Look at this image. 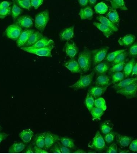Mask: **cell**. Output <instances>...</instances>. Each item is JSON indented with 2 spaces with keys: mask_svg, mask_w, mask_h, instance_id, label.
<instances>
[{
  "mask_svg": "<svg viewBox=\"0 0 137 154\" xmlns=\"http://www.w3.org/2000/svg\"><path fill=\"white\" fill-rule=\"evenodd\" d=\"M109 47H104L91 51L92 64L93 66L98 64L105 59Z\"/></svg>",
  "mask_w": 137,
  "mask_h": 154,
  "instance_id": "5",
  "label": "cell"
},
{
  "mask_svg": "<svg viewBox=\"0 0 137 154\" xmlns=\"http://www.w3.org/2000/svg\"><path fill=\"white\" fill-rule=\"evenodd\" d=\"M44 0H31V6L35 9H38L42 4Z\"/></svg>",
  "mask_w": 137,
  "mask_h": 154,
  "instance_id": "46",
  "label": "cell"
},
{
  "mask_svg": "<svg viewBox=\"0 0 137 154\" xmlns=\"http://www.w3.org/2000/svg\"><path fill=\"white\" fill-rule=\"evenodd\" d=\"M22 31V28L15 23L9 25L5 31V35L8 38L17 40Z\"/></svg>",
  "mask_w": 137,
  "mask_h": 154,
  "instance_id": "6",
  "label": "cell"
},
{
  "mask_svg": "<svg viewBox=\"0 0 137 154\" xmlns=\"http://www.w3.org/2000/svg\"><path fill=\"white\" fill-rule=\"evenodd\" d=\"M126 49H121V50L115 51L112 52L107 54L105 58L106 61L109 63L112 62L118 55L121 53L126 51Z\"/></svg>",
  "mask_w": 137,
  "mask_h": 154,
  "instance_id": "39",
  "label": "cell"
},
{
  "mask_svg": "<svg viewBox=\"0 0 137 154\" xmlns=\"http://www.w3.org/2000/svg\"><path fill=\"white\" fill-rule=\"evenodd\" d=\"M63 51L67 56L71 59H74L78 55L79 48L73 41H68L65 45Z\"/></svg>",
  "mask_w": 137,
  "mask_h": 154,
  "instance_id": "9",
  "label": "cell"
},
{
  "mask_svg": "<svg viewBox=\"0 0 137 154\" xmlns=\"http://www.w3.org/2000/svg\"><path fill=\"white\" fill-rule=\"evenodd\" d=\"M131 75L137 76V62L135 63L133 66Z\"/></svg>",
  "mask_w": 137,
  "mask_h": 154,
  "instance_id": "55",
  "label": "cell"
},
{
  "mask_svg": "<svg viewBox=\"0 0 137 154\" xmlns=\"http://www.w3.org/2000/svg\"><path fill=\"white\" fill-rule=\"evenodd\" d=\"M107 88L108 87L96 85L90 88L88 92L92 95L95 99H96L104 94L107 90Z\"/></svg>",
  "mask_w": 137,
  "mask_h": 154,
  "instance_id": "20",
  "label": "cell"
},
{
  "mask_svg": "<svg viewBox=\"0 0 137 154\" xmlns=\"http://www.w3.org/2000/svg\"><path fill=\"white\" fill-rule=\"evenodd\" d=\"M135 39V37L134 35L128 34L119 38L118 42L120 45L129 46L133 44Z\"/></svg>",
  "mask_w": 137,
  "mask_h": 154,
  "instance_id": "24",
  "label": "cell"
},
{
  "mask_svg": "<svg viewBox=\"0 0 137 154\" xmlns=\"http://www.w3.org/2000/svg\"><path fill=\"white\" fill-rule=\"evenodd\" d=\"M79 5L81 7H85L89 4V0H78Z\"/></svg>",
  "mask_w": 137,
  "mask_h": 154,
  "instance_id": "54",
  "label": "cell"
},
{
  "mask_svg": "<svg viewBox=\"0 0 137 154\" xmlns=\"http://www.w3.org/2000/svg\"><path fill=\"white\" fill-rule=\"evenodd\" d=\"M55 48L54 45L45 48H35L31 47H21L20 49L26 52L35 54L38 56L51 57L52 51Z\"/></svg>",
  "mask_w": 137,
  "mask_h": 154,
  "instance_id": "3",
  "label": "cell"
},
{
  "mask_svg": "<svg viewBox=\"0 0 137 154\" xmlns=\"http://www.w3.org/2000/svg\"><path fill=\"white\" fill-rule=\"evenodd\" d=\"M94 106L102 108L104 111L107 109L105 100L103 97H99L95 100Z\"/></svg>",
  "mask_w": 137,
  "mask_h": 154,
  "instance_id": "42",
  "label": "cell"
},
{
  "mask_svg": "<svg viewBox=\"0 0 137 154\" xmlns=\"http://www.w3.org/2000/svg\"><path fill=\"white\" fill-rule=\"evenodd\" d=\"M25 146V144L23 143H14L9 148L8 152L20 153L24 150Z\"/></svg>",
  "mask_w": 137,
  "mask_h": 154,
  "instance_id": "32",
  "label": "cell"
},
{
  "mask_svg": "<svg viewBox=\"0 0 137 154\" xmlns=\"http://www.w3.org/2000/svg\"><path fill=\"white\" fill-rule=\"evenodd\" d=\"M127 55H128V54L126 51L123 52L121 53V54L117 55L116 58L113 61V64L119 63H121L125 61Z\"/></svg>",
  "mask_w": 137,
  "mask_h": 154,
  "instance_id": "43",
  "label": "cell"
},
{
  "mask_svg": "<svg viewBox=\"0 0 137 154\" xmlns=\"http://www.w3.org/2000/svg\"><path fill=\"white\" fill-rule=\"evenodd\" d=\"M60 137L57 135L54 134L50 132L45 133V148L44 149H49L52 147L55 143L59 140Z\"/></svg>",
  "mask_w": 137,
  "mask_h": 154,
  "instance_id": "14",
  "label": "cell"
},
{
  "mask_svg": "<svg viewBox=\"0 0 137 154\" xmlns=\"http://www.w3.org/2000/svg\"><path fill=\"white\" fill-rule=\"evenodd\" d=\"M54 42L53 40L44 37L41 39L39 40L35 44L30 47L35 48H43L54 45Z\"/></svg>",
  "mask_w": 137,
  "mask_h": 154,
  "instance_id": "23",
  "label": "cell"
},
{
  "mask_svg": "<svg viewBox=\"0 0 137 154\" xmlns=\"http://www.w3.org/2000/svg\"><path fill=\"white\" fill-rule=\"evenodd\" d=\"M110 68V65L109 62L107 61H102L95 66L94 71L99 75L105 74Z\"/></svg>",
  "mask_w": 137,
  "mask_h": 154,
  "instance_id": "21",
  "label": "cell"
},
{
  "mask_svg": "<svg viewBox=\"0 0 137 154\" xmlns=\"http://www.w3.org/2000/svg\"><path fill=\"white\" fill-rule=\"evenodd\" d=\"M95 12L97 14H105L108 11V7L104 2H101L96 4L94 7Z\"/></svg>",
  "mask_w": 137,
  "mask_h": 154,
  "instance_id": "33",
  "label": "cell"
},
{
  "mask_svg": "<svg viewBox=\"0 0 137 154\" xmlns=\"http://www.w3.org/2000/svg\"><path fill=\"white\" fill-rule=\"evenodd\" d=\"M34 152L38 153H46L48 152L46 150H44V149L35 146L33 147Z\"/></svg>",
  "mask_w": 137,
  "mask_h": 154,
  "instance_id": "51",
  "label": "cell"
},
{
  "mask_svg": "<svg viewBox=\"0 0 137 154\" xmlns=\"http://www.w3.org/2000/svg\"><path fill=\"white\" fill-rule=\"evenodd\" d=\"M25 151H25V152L27 153H33V148H32L31 146H29Z\"/></svg>",
  "mask_w": 137,
  "mask_h": 154,
  "instance_id": "56",
  "label": "cell"
},
{
  "mask_svg": "<svg viewBox=\"0 0 137 154\" xmlns=\"http://www.w3.org/2000/svg\"><path fill=\"white\" fill-rule=\"evenodd\" d=\"M11 13V7L0 9V19H3L7 16L10 15Z\"/></svg>",
  "mask_w": 137,
  "mask_h": 154,
  "instance_id": "45",
  "label": "cell"
},
{
  "mask_svg": "<svg viewBox=\"0 0 137 154\" xmlns=\"http://www.w3.org/2000/svg\"><path fill=\"white\" fill-rule=\"evenodd\" d=\"M74 26H72L63 29L60 32V39L61 41H69L75 36Z\"/></svg>",
  "mask_w": 137,
  "mask_h": 154,
  "instance_id": "13",
  "label": "cell"
},
{
  "mask_svg": "<svg viewBox=\"0 0 137 154\" xmlns=\"http://www.w3.org/2000/svg\"><path fill=\"white\" fill-rule=\"evenodd\" d=\"M97 2V0H89V3L91 7L94 6Z\"/></svg>",
  "mask_w": 137,
  "mask_h": 154,
  "instance_id": "57",
  "label": "cell"
},
{
  "mask_svg": "<svg viewBox=\"0 0 137 154\" xmlns=\"http://www.w3.org/2000/svg\"><path fill=\"white\" fill-rule=\"evenodd\" d=\"M135 63V60L133 58L131 59L128 62L126 63L123 69L125 78H127L131 75Z\"/></svg>",
  "mask_w": 137,
  "mask_h": 154,
  "instance_id": "31",
  "label": "cell"
},
{
  "mask_svg": "<svg viewBox=\"0 0 137 154\" xmlns=\"http://www.w3.org/2000/svg\"><path fill=\"white\" fill-rule=\"evenodd\" d=\"M59 140L61 144L68 149H74L75 145L74 141L70 138L67 137H61Z\"/></svg>",
  "mask_w": 137,
  "mask_h": 154,
  "instance_id": "37",
  "label": "cell"
},
{
  "mask_svg": "<svg viewBox=\"0 0 137 154\" xmlns=\"http://www.w3.org/2000/svg\"><path fill=\"white\" fill-rule=\"evenodd\" d=\"M96 19L101 23L106 25L108 27L110 28L114 32H116L118 30V29L116 25L112 23L110 20H109L106 17L103 16L102 15H99L97 17Z\"/></svg>",
  "mask_w": 137,
  "mask_h": 154,
  "instance_id": "27",
  "label": "cell"
},
{
  "mask_svg": "<svg viewBox=\"0 0 137 154\" xmlns=\"http://www.w3.org/2000/svg\"><path fill=\"white\" fill-rule=\"evenodd\" d=\"M79 14L82 20H91L93 17V10L90 6H86L80 9Z\"/></svg>",
  "mask_w": 137,
  "mask_h": 154,
  "instance_id": "18",
  "label": "cell"
},
{
  "mask_svg": "<svg viewBox=\"0 0 137 154\" xmlns=\"http://www.w3.org/2000/svg\"><path fill=\"white\" fill-rule=\"evenodd\" d=\"M64 66L72 73H82L79 63L74 59H71L64 63Z\"/></svg>",
  "mask_w": 137,
  "mask_h": 154,
  "instance_id": "12",
  "label": "cell"
},
{
  "mask_svg": "<svg viewBox=\"0 0 137 154\" xmlns=\"http://www.w3.org/2000/svg\"><path fill=\"white\" fill-rule=\"evenodd\" d=\"M137 82V77L131 78L123 79L119 82L114 84L112 88L117 90H120L123 88L128 86L131 84Z\"/></svg>",
  "mask_w": 137,
  "mask_h": 154,
  "instance_id": "19",
  "label": "cell"
},
{
  "mask_svg": "<svg viewBox=\"0 0 137 154\" xmlns=\"http://www.w3.org/2000/svg\"><path fill=\"white\" fill-rule=\"evenodd\" d=\"M93 25L99 30L102 31V33L106 38H109L114 34V31L110 28L100 23L94 22L93 23Z\"/></svg>",
  "mask_w": 137,
  "mask_h": 154,
  "instance_id": "22",
  "label": "cell"
},
{
  "mask_svg": "<svg viewBox=\"0 0 137 154\" xmlns=\"http://www.w3.org/2000/svg\"><path fill=\"white\" fill-rule=\"evenodd\" d=\"M35 31V30L31 29H26L23 31L16 41L17 46L19 48L23 47L24 45L27 42L30 36Z\"/></svg>",
  "mask_w": 137,
  "mask_h": 154,
  "instance_id": "11",
  "label": "cell"
},
{
  "mask_svg": "<svg viewBox=\"0 0 137 154\" xmlns=\"http://www.w3.org/2000/svg\"><path fill=\"white\" fill-rule=\"evenodd\" d=\"M89 146L91 149L96 150H103L105 148V140L99 131H97L96 135L92 140L91 144Z\"/></svg>",
  "mask_w": 137,
  "mask_h": 154,
  "instance_id": "8",
  "label": "cell"
},
{
  "mask_svg": "<svg viewBox=\"0 0 137 154\" xmlns=\"http://www.w3.org/2000/svg\"><path fill=\"white\" fill-rule=\"evenodd\" d=\"M116 93L128 99L135 97L137 94V82L117 90Z\"/></svg>",
  "mask_w": 137,
  "mask_h": 154,
  "instance_id": "7",
  "label": "cell"
},
{
  "mask_svg": "<svg viewBox=\"0 0 137 154\" xmlns=\"http://www.w3.org/2000/svg\"><path fill=\"white\" fill-rule=\"evenodd\" d=\"M15 24L23 28L29 29L33 26V23L31 17L28 15H23L16 19Z\"/></svg>",
  "mask_w": 137,
  "mask_h": 154,
  "instance_id": "10",
  "label": "cell"
},
{
  "mask_svg": "<svg viewBox=\"0 0 137 154\" xmlns=\"http://www.w3.org/2000/svg\"><path fill=\"white\" fill-rule=\"evenodd\" d=\"M9 135L4 132H0V144L1 142L5 140Z\"/></svg>",
  "mask_w": 137,
  "mask_h": 154,
  "instance_id": "53",
  "label": "cell"
},
{
  "mask_svg": "<svg viewBox=\"0 0 137 154\" xmlns=\"http://www.w3.org/2000/svg\"><path fill=\"white\" fill-rule=\"evenodd\" d=\"M57 143L61 153H69L71 152V150L69 149L64 146L61 143H61L58 142Z\"/></svg>",
  "mask_w": 137,
  "mask_h": 154,
  "instance_id": "50",
  "label": "cell"
},
{
  "mask_svg": "<svg viewBox=\"0 0 137 154\" xmlns=\"http://www.w3.org/2000/svg\"><path fill=\"white\" fill-rule=\"evenodd\" d=\"M33 135V131L30 129H27L23 130L22 132H20L19 134V137L23 143L27 144L31 141Z\"/></svg>",
  "mask_w": 137,
  "mask_h": 154,
  "instance_id": "26",
  "label": "cell"
},
{
  "mask_svg": "<svg viewBox=\"0 0 137 154\" xmlns=\"http://www.w3.org/2000/svg\"><path fill=\"white\" fill-rule=\"evenodd\" d=\"M2 129V128L1 127V125H0V131H1Z\"/></svg>",
  "mask_w": 137,
  "mask_h": 154,
  "instance_id": "58",
  "label": "cell"
},
{
  "mask_svg": "<svg viewBox=\"0 0 137 154\" xmlns=\"http://www.w3.org/2000/svg\"><path fill=\"white\" fill-rule=\"evenodd\" d=\"M125 78L123 72H120L113 73L111 76L112 83L115 84L123 80Z\"/></svg>",
  "mask_w": 137,
  "mask_h": 154,
  "instance_id": "40",
  "label": "cell"
},
{
  "mask_svg": "<svg viewBox=\"0 0 137 154\" xmlns=\"http://www.w3.org/2000/svg\"><path fill=\"white\" fill-rule=\"evenodd\" d=\"M14 1L20 8L30 10L32 7L31 1L26 0H14Z\"/></svg>",
  "mask_w": 137,
  "mask_h": 154,
  "instance_id": "41",
  "label": "cell"
},
{
  "mask_svg": "<svg viewBox=\"0 0 137 154\" xmlns=\"http://www.w3.org/2000/svg\"><path fill=\"white\" fill-rule=\"evenodd\" d=\"M117 133L114 132H111L106 134L105 136L104 139L105 141L108 143H111L114 141L116 137Z\"/></svg>",
  "mask_w": 137,
  "mask_h": 154,
  "instance_id": "44",
  "label": "cell"
},
{
  "mask_svg": "<svg viewBox=\"0 0 137 154\" xmlns=\"http://www.w3.org/2000/svg\"><path fill=\"white\" fill-rule=\"evenodd\" d=\"M126 63V60L119 63L113 64L112 67H110L109 72L110 73H115V72H121L123 70L125 64Z\"/></svg>",
  "mask_w": 137,
  "mask_h": 154,
  "instance_id": "36",
  "label": "cell"
},
{
  "mask_svg": "<svg viewBox=\"0 0 137 154\" xmlns=\"http://www.w3.org/2000/svg\"><path fill=\"white\" fill-rule=\"evenodd\" d=\"M94 102L95 99L93 96L88 92L85 99V104L88 110L90 112L94 106Z\"/></svg>",
  "mask_w": 137,
  "mask_h": 154,
  "instance_id": "38",
  "label": "cell"
},
{
  "mask_svg": "<svg viewBox=\"0 0 137 154\" xmlns=\"http://www.w3.org/2000/svg\"><path fill=\"white\" fill-rule=\"evenodd\" d=\"M49 20V13L47 10L40 12L35 18V26L38 31L43 32Z\"/></svg>",
  "mask_w": 137,
  "mask_h": 154,
  "instance_id": "2",
  "label": "cell"
},
{
  "mask_svg": "<svg viewBox=\"0 0 137 154\" xmlns=\"http://www.w3.org/2000/svg\"><path fill=\"white\" fill-rule=\"evenodd\" d=\"M115 138L117 144L122 147H126L129 146L133 140V138L132 137L118 133L117 134Z\"/></svg>",
  "mask_w": 137,
  "mask_h": 154,
  "instance_id": "16",
  "label": "cell"
},
{
  "mask_svg": "<svg viewBox=\"0 0 137 154\" xmlns=\"http://www.w3.org/2000/svg\"><path fill=\"white\" fill-rule=\"evenodd\" d=\"M129 54L131 56H137V43L131 46L129 48Z\"/></svg>",
  "mask_w": 137,
  "mask_h": 154,
  "instance_id": "47",
  "label": "cell"
},
{
  "mask_svg": "<svg viewBox=\"0 0 137 154\" xmlns=\"http://www.w3.org/2000/svg\"><path fill=\"white\" fill-rule=\"evenodd\" d=\"M44 37L42 32L39 31H35V32L31 35L27 42L24 45L23 47H30L35 44L39 40Z\"/></svg>",
  "mask_w": 137,
  "mask_h": 154,
  "instance_id": "17",
  "label": "cell"
},
{
  "mask_svg": "<svg viewBox=\"0 0 137 154\" xmlns=\"http://www.w3.org/2000/svg\"></svg>",
  "mask_w": 137,
  "mask_h": 154,
  "instance_id": "60",
  "label": "cell"
},
{
  "mask_svg": "<svg viewBox=\"0 0 137 154\" xmlns=\"http://www.w3.org/2000/svg\"><path fill=\"white\" fill-rule=\"evenodd\" d=\"M106 17L116 26L119 25L120 21V17L116 9L110 8L106 14Z\"/></svg>",
  "mask_w": 137,
  "mask_h": 154,
  "instance_id": "25",
  "label": "cell"
},
{
  "mask_svg": "<svg viewBox=\"0 0 137 154\" xmlns=\"http://www.w3.org/2000/svg\"><path fill=\"white\" fill-rule=\"evenodd\" d=\"M111 4V8L114 9H120L121 10L127 11L128 8L126 7L124 0H109Z\"/></svg>",
  "mask_w": 137,
  "mask_h": 154,
  "instance_id": "28",
  "label": "cell"
},
{
  "mask_svg": "<svg viewBox=\"0 0 137 154\" xmlns=\"http://www.w3.org/2000/svg\"><path fill=\"white\" fill-rule=\"evenodd\" d=\"M129 149L131 151L134 152H137V139L132 141L129 144Z\"/></svg>",
  "mask_w": 137,
  "mask_h": 154,
  "instance_id": "49",
  "label": "cell"
},
{
  "mask_svg": "<svg viewBox=\"0 0 137 154\" xmlns=\"http://www.w3.org/2000/svg\"><path fill=\"white\" fill-rule=\"evenodd\" d=\"M78 62L83 72L87 73L90 70L92 63L91 51L85 49L78 55Z\"/></svg>",
  "mask_w": 137,
  "mask_h": 154,
  "instance_id": "1",
  "label": "cell"
},
{
  "mask_svg": "<svg viewBox=\"0 0 137 154\" xmlns=\"http://www.w3.org/2000/svg\"><path fill=\"white\" fill-rule=\"evenodd\" d=\"M26 1H31V0H26Z\"/></svg>",
  "mask_w": 137,
  "mask_h": 154,
  "instance_id": "59",
  "label": "cell"
},
{
  "mask_svg": "<svg viewBox=\"0 0 137 154\" xmlns=\"http://www.w3.org/2000/svg\"><path fill=\"white\" fill-rule=\"evenodd\" d=\"M113 124L110 121H107L102 123L100 125V131L103 134L110 132L113 128Z\"/></svg>",
  "mask_w": 137,
  "mask_h": 154,
  "instance_id": "34",
  "label": "cell"
},
{
  "mask_svg": "<svg viewBox=\"0 0 137 154\" xmlns=\"http://www.w3.org/2000/svg\"><path fill=\"white\" fill-rule=\"evenodd\" d=\"M94 75L95 72H94L86 75L81 74L79 80L73 85L69 86V88H72L75 90L85 88L89 86L92 83Z\"/></svg>",
  "mask_w": 137,
  "mask_h": 154,
  "instance_id": "4",
  "label": "cell"
},
{
  "mask_svg": "<svg viewBox=\"0 0 137 154\" xmlns=\"http://www.w3.org/2000/svg\"><path fill=\"white\" fill-rule=\"evenodd\" d=\"M11 5V2L8 1H5L0 2V9L8 8L10 7Z\"/></svg>",
  "mask_w": 137,
  "mask_h": 154,
  "instance_id": "52",
  "label": "cell"
},
{
  "mask_svg": "<svg viewBox=\"0 0 137 154\" xmlns=\"http://www.w3.org/2000/svg\"><path fill=\"white\" fill-rule=\"evenodd\" d=\"M22 12V9L14 1L11 13L12 17L14 21L16 20V19L19 17V15L21 14Z\"/></svg>",
  "mask_w": 137,
  "mask_h": 154,
  "instance_id": "35",
  "label": "cell"
},
{
  "mask_svg": "<svg viewBox=\"0 0 137 154\" xmlns=\"http://www.w3.org/2000/svg\"><path fill=\"white\" fill-rule=\"evenodd\" d=\"M105 111L102 108L94 106L90 112L92 116L93 120H100L104 114Z\"/></svg>",
  "mask_w": 137,
  "mask_h": 154,
  "instance_id": "30",
  "label": "cell"
},
{
  "mask_svg": "<svg viewBox=\"0 0 137 154\" xmlns=\"http://www.w3.org/2000/svg\"><path fill=\"white\" fill-rule=\"evenodd\" d=\"M46 132L39 134L36 136L35 139V146L38 147L45 148V136Z\"/></svg>",
  "mask_w": 137,
  "mask_h": 154,
  "instance_id": "29",
  "label": "cell"
},
{
  "mask_svg": "<svg viewBox=\"0 0 137 154\" xmlns=\"http://www.w3.org/2000/svg\"><path fill=\"white\" fill-rule=\"evenodd\" d=\"M112 83L111 78L105 74L99 75L95 82V85L97 86L108 87Z\"/></svg>",
  "mask_w": 137,
  "mask_h": 154,
  "instance_id": "15",
  "label": "cell"
},
{
  "mask_svg": "<svg viewBox=\"0 0 137 154\" xmlns=\"http://www.w3.org/2000/svg\"><path fill=\"white\" fill-rule=\"evenodd\" d=\"M118 148L117 145L115 143H113L109 146L107 150L108 153H116L117 152Z\"/></svg>",
  "mask_w": 137,
  "mask_h": 154,
  "instance_id": "48",
  "label": "cell"
}]
</instances>
